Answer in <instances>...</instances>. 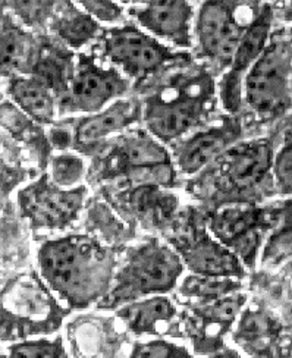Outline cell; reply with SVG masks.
I'll return each mask as SVG.
<instances>
[{
  "mask_svg": "<svg viewBox=\"0 0 292 358\" xmlns=\"http://www.w3.org/2000/svg\"><path fill=\"white\" fill-rule=\"evenodd\" d=\"M165 240L191 275L235 279L245 276L240 259L210 234L203 210L188 207L180 212L165 232Z\"/></svg>",
  "mask_w": 292,
  "mask_h": 358,
  "instance_id": "6",
  "label": "cell"
},
{
  "mask_svg": "<svg viewBox=\"0 0 292 358\" xmlns=\"http://www.w3.org/2000/svg\"><path fill=\"white\" fill-rule=\"evenodd\" d=\"M193 351L185 345L175 344L166 338L140 341L133 345L128 358H194Z\"/></svg>",
  "mask_w": 292,
  "mask_h": 358,
  "instance_id": "28",
  "label": "cell"
},
{
  "mask_svg": "<svg viewBox=\"0 0 292 358\" xmlns=\"http://www.w3.org/2000/svg\"><path fill=\"white\" fill-rule=\"evenodd\" d=\"M273 168L269 140L233 144L188 187L206 210L229 204H257Z\"/></svg>",
  "mask_w": 292,
  "mask_h": 358,
  "instance_id": "2",
  "label": "cell"
},
{
  "mask_svg": "<svg viewBox=\"0 0 292 358\" xmlns=\"http://www.w3.org/2000/svg\"><path fill=\"white\" fill-rule=\"evenodd\" d=\"M28 56V41L20 33H5L0 36V76L20 68Z\"/></svg>",
  "mask_w": 292,
  "mask_h": 358,
  "instance_id": "30",
  "label": "cell"
},
{
  "mask_svg": "<svg viewBox=\"0 0 292 358\" xmlns=\"http://www.w3.org/2000/svg\"><path fill=\"white\" fill-rule=\"evenodd\" d=\"M65 345L61 336L37 338L15 342L8 347V358H64Z\"/></svg>",
  "mask_w": 292,
  "mask_h": 358,
  "instance_id": "27",
  "label": "cell"
},
{
  "mask_svg": "<svg viewBox=\"0 0 292 358\" xmlns=\"http://www.w3.org/2000/svg\"><path fill=\"white\" fill-rule=\"evenodd\" d=\"M247 301V294L240 291L210 304L185 306L181 311V329L193 354L209 357L225 348V338L232 332Z\"/></svg>",
  "mask_w": 292,
  "mask_h": 358,
  "instance_id": "13",
  "label": "cell"
},
{
  "mask_svg": "<svg viewBox=\"0 0 292 358\" xmlns=\"http://www.w3.org/2000/svg\"><path fill=\"white\" fill-rule=\"evenodd\" d=\"M74 55L61 49H45L34 65L36 78L45 84L54 96L66 94L74 73Z\"/></svg>",
  "mask_w": 292,
  "mask_h": 358,
  "instance_id": "24",
  "label": "cell"
},
{
  "mask_svg": "<svg viewBox=\"0 0 292 358\" xmlns=\"http://www.w3.org/2000/svg\"><path fill=\"white\" fill-rule=\"evenodd\" d=\"M115 316L134 336L184 338L181 311L168 295H153L124 304Z\"/></svg>",
  "mask_w": 292,
  "mask_h": 358,
  "instance_id": "19",
  "label": "cell"
},
{
  "mask_svg": "<svg viewBox=\"0 0 292 358\" xmlns=\"http://www.w3.org/2000/svg\"><path fill=\"white\" fill-rule=\"evenodd\" d=\"M101 178H125L129 187L156 184L172 187L175 169L163 144L147 132L119 137L103 157Z\"/></svg>",
  "mask_w": 292,
  "mask_h": 358,
  "instance_id": "9",
  "label": "cell"
},
{
  "mask_svg": "<svg viewBox=\"0 0 292 358\" xmlns=\"http://www.w3.org/2000/svg\"><path fill=\"white\" fill-rule=\"evenodd\" d=\"M129 13L137 22L154 38L169 41L178 48H191V25L194 8L191 3L181 0L165 2H144L133 6Z\"/></svg>",
  "mask_w": 292,
  "mask_h": 358,
  "instance_id": "20",
  "label": "cell"
},
{
  "mask_svg": "<svg viewBox=\"0 0 292 358\" xmlns=\"http://www.w3.org/2000/svg\"><path fill=\"white\" fill-rule=\"evenodd\" d=\"M138 121H143V101L119 99L101 112L82 117L72 134V145L81 152L89 150Z\"/></svg>",
  "mask_w": 292,
  "mask_h": 358,
  "instance_id": "21",
  "label": "cell"
},
{
  "mask_svg": "<svg viewBox=\"0 0 292 358\" xmlns=\"http://www.w3.org/2000/svg\"><path fill=\"white\" fill-rule=\"evenodd\" d=\"M277 185L285 194H292V143L285 145L273 160Z\"/></svg>",
  "mask_w": 292,
  "mask_h": 358,
  "instance_id": "31",
  "label": "cell"
},
{
  "mask_svg": "<svg viewBox=\"0 0 292 358\" xmlns=\"http://www.w3.org/2000/svg\"><path fill=\"white\" fill-rule=\"evenodd\" d=\"M214 101V80L206 68L173 73L143 101L145 128L160 143H172L206 121Z\"/></svg>",
  "mask_w": 292,
  "mask_h": 358,
  "instance_id": "3",
  "label": "cell"
},
{
  "mask_svg": "<svg viewBox=\"0 0 292 358\" xmlns=\"http://www.w3.org/2000/svg\"><path fill=\"white\" fill-rule=\"evenodd\" d=\"M131 81L118 68L101 64L92 53H80L66 94L59 101L62 113L94 115L122 99Z\"/></svg>",
  "mask_w": 292,
  "mask_h": 358,
  "instance_id": "11",
  "label": "cell"
},
{
  "mask_svg": "<svg viewBox=\"0 0 292 358\" xmlns=\"http://www.w3.org/2000/svg\"><path fill=\"white\" fill-rule=\"evenodd\" d=\"M270 25L272 9L269 5H265L260 8L257 17L247 28L233 55L232 64L219 85V96L229 115H237L241 109L244 80L268 46Z\"/></svg>",
  "mask_w": 292,
  "mask_h": 358,
  "instance_id": "15",
  "label": "cell"
},
{
  "mask_svg": "<svg viewBox=\"0 0 292 358\" xmlns=\"http://www.w3.org/2000/svg\"><path fill=\"white\" fill-rule=\"evenodd\" d=\"M292 257V201L279 206V222L260 251V266L273 271Z\"/></svg>",
  "mask_w": 292,
  "mask_h": 358,
  "instance_id": "25",
  "label": "cell"
},
{
  "mask_svg": "<svg viewBox=\"0 0 292 358\" xmlns=\"http://www.w3.org/2000/svg\"><path fill=\"white\" fill-rule=\"evenodd\" d=\"M68 310L36 273L20 275L0 294V341L48 338L61 329Z\"/></svg>",
  "mask_w": 292,
  "mask_h": 358,
  "instance_id": "5",
  "label": "cell"
},
{
  "mask_svg": "<svg viewBox=\"0 0 292 358\" xmlns=\"http://www.w3.org/2000/svg\"><path fill=\"white\" fill-rule=\"evenodd\" d=\"M54 31L69 44V48L80 49L89 41L98 38L103 28H100L98 22L85 10H80L77 6L69 3L61 17L56 20Z\"/></svg>",
  "mask_w": 292,
  "mask_h": 358,
  "instance_id": "26",
  "label": "cell"
},
{
  "mask_svg": "<svg viewBox=\"0 0 292 358\" xmlns=\"http://www.w3.org/2000/svg\"><path fill=\"white\" fill-rule=\"evenodd\" d=\"M52 141L56 148H68L72 145V134L65 129H53L52 131Z\"/></svg>",
  "mask_w": 292,
  "mask_h": 358,
  "instance_id": "33",
  "label": "cell"
},
{
  "mask_svg": "<svg viewBox=\"0 0 292 358\" xmlns=\"http://www.w3.org/2000/svg\"><path fill=\"white\" fill-rule=\"evenodd\" d=\"M184 272L178 252L160 238H150L125 252L109 292L96 308L116 310L143 298L166 295L178 288Z\"/></svg>",
  "mask_w": 292,
  "mask_h": 358,
  "instance_id": "4",
  "label": "cell"
},
{
  "mask_svg": "<svg viewBox=\"0 0 292 358\" xmlns=\"http://www.w3.org/2000/svg\"><path fill=\"white\" fill-rule=\"evenodd\" d=\"M87 199L84 185L62 188L45 175L20 192L22 216L36 229L66 231L80 219Z\"/></svg>",
  "mask_w": 292,
  "mask_h": 358,
  "instance_id": "14",
  "label": "cell"
},
{
  "mask_svg": "<svg viewBox=\"0 0 292 358\" xmlns=\"http://www.w3.org/2000/svg\"><path fill=\"white\" fill-rule=\"evenodd\" d=\"M50 179L62 188L80 187L85 173V163L75 155L54 156L50 163Z\"/></svg>",
  "mask_w": 292,
  "mask_h": 358,
  "instance_id": "29",
  "label": "cell"
},
{
  "mask_svg": "<svg viewBox=\"0 0 292 358\" xmlns=\"http://www.w3.org/2000/svg\"><path fill=\"white\" fill-rule=\"evenodd\" d=\"M291 53L285 43L268 44L258 61L248 71L242 84V94L260 119L282 115L291 104L289 94Z\"/></svg>",
  "mask_w": 292,
  "mask_h": 358,
  "instance_id": "12",
  "label": "cell"
},
{
  "mask_svg": "<svg viewBox=\"0 0 292 358\" xmlns=\"http://www.w3.org/2000/svg\"><path fill=\"white\" fill-rule=\"evenodd\" d=\"M241 119L228 115L221 122L203 129L177 147L173 155L175 166L184 175H197L210 166L241 137Z\"/></svg>",
  "mask_w": 292,
  "mask_h": 358,
  "instance_id": "18",
  "label": "cell"
},
{
  "mask_svg": "<svg viewBox=\"0 0 292 358\" xmlns=\"http://www.w3.org/2000/svg\"><path fill=\"white\" fill-rule=\"evenodd\" d=\"M113 207L129 223L165 234L180 213V200L162 185L143 184L118 192Z\"/></svg>",
  "mask_w": 292,
  "mask_h": 358,
  "instance_id": "16",
  "label": "cell"
},
{
  "mask_svg": "<svg viewBox=\"0 0 292 358\" xmlns=\"http://www.w3.org/2000/svg\"><path fill=\"white\" fill-rule=\"evenodd\" d=\"M242 283L235 278H213L188 275L178 285L180 303L185 306H203L240 292Z\"/></svg>",
  "mask_w": 292,
  "mask_h": 358,
  "instance_id": "22",
  "label": "cell"
},
{
  "mask_svg": "<svg viewBox=\"0 0 292 358\" xmlns=\"http://www.w3.org/2000/svg\"><path fill=\"white\" fill-rule=\"evenodd\" d=\"M80 5L97 22H113L122 15V8L112 2H80Z\"/></svg>",
  "mask_w": 292,
  "mask_h": 358,
  "instance_id": "32",
  "label": "cell"
},
{
  "mask_svg": "<svg viewBox=\"0 0 292 358\" xmlns=\"http://www.w3.org/2000/svg\"><path fill=\"white\" fill-rule=\"evenodd\" d=\"M37 263L41 279L71 311L96 307L103 300L119 266L118 251L80 234L43 243Z\"/></svg>",
  "mask_w": 292,
  "mask_h": 358,
  "instance_id": "1",
  "label": "cell"
},
{
  "mask_svg": "<svg viewBox=\"0 0 292 358\" xmlns=\"http://www.w3.org/2000/svg\"><path fill=\"white\" fill-rule=\"evenodd\" d=\"M204 217L216 240L231 250L245 268H254L265 235L279 222V206L229 204L204 210Z\"/></svg>",
  "mask_w": 292,
  "mask_h": 358,
  "instance_id": "7",
  "label": "cell"
},
{
  "mask_svg": "<svg viewBox=\"0 0 292 358\" xmlns=\"http://www.w3.org/2000/svg\"><path fill=\"white\" fill-rule=\"evenodd\" d=\"M251 3L206 2L198 10L196 36L200 55L219 68H229L247 28L257 17Z\"/></svg>",
  "mask_w": 292,
  "mask_h": 358,
  "instance_id": "10",
  "label": "cell"
},
{
  "mask_svg": "<svg viewBox=\"0 0 292 358\" xmlns=\"http://www.w3.org/2000/svg\"><path fill=\"white\" fill-rule=\"evenodd\" d=\"M231 335L233 344L251 358H292V338L261 308H244Z\"/></svg>",
  "mask_w": 292,
  "mask_h": 358,
  "instance_id": "17",
  "label": "cell"
},
{
  "mask_svg": "<svg viewBox=\"0 0 292 358\" xmlns=\"http://www.w3.org/2000/svg\"><path fill=\"white\" fill-rule=\"evenodd\" d=\"M100 50L106 61L121 69L128 80L137 83L149 80L168 65L187 62L189 56L177 53L136 25L112 27L101 31Z\"/></svg>",
  "mask_w": 292,
  "mask_h": 358,
  "instance_id": "8",
  "label": "cell"
},
{
  "mask_svg": "<svg viewBox=\"0 0 292 358\" xmlns=\"http://www.w3.org/2000/svg\"><path fill=\"white\" fill-rule=\"evenodd\" d=\"M10 94L21 109L41 124H52L56 115V100L50 90L33 78H17L10 84Z\"/></svg>",
  "mask_w": 292,
  "mask_h": 358,
  "instance_id": "23",
  "label": "cell"
},
{
  "mask_svg": "<svg viewBox=\"0 0 292 358\" xmlns=\"http://www.w3.org/2000/svg\"><path fill=\"white\" fill-rule=\"evenodd\" d=\"M207 358H242V355L240 354L238 350L235 348H231V347H225L222 350H219L217 352L209 355Z\"/></svg>",
  "mask_w": 292,
  "mask_h": 358,
  "instance_id": "34",
  "label": "cell"
}]
</instances>
